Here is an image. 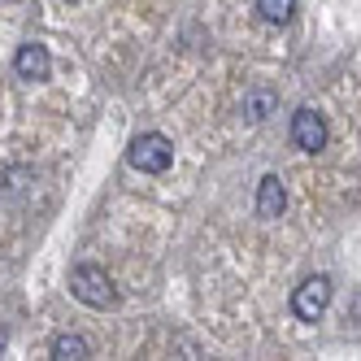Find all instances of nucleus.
I'll return each instance as SVG.
<instances>
[{"label":"nucleus","mask_w":361,"mask_h":361,"mask_svg":"<svg viewBox=\"0 0 361 361\" xmlns=\"http://www.w3.org/2000/svg\"><path fill=\"white\" fill-rule=\"evenodd\" d=\"M70 292H74V300H83V305H92V309H114V305H118L114 279L100 270V266H92V262H83V266L70 270Z\"/></svg>","instance_id":"f257e3e1"},{"label":"nucleus","mask_w":361,"mask_h":361,"mask_svg":"<svg viewBox=\"0 0 361 361\" xmlns=\"http://www.w3.org/2000/svg\"><path fill=\"white\" fill-rule=\"evenodd\" d=\"M126 161H131L140 174H166L170 161H174V144L161 131H144V135L131 140V148H126Z\"/></svg>","instance_id":"f03ea898"},{"label":"nucleus","mask_w":361,"mask_h":361,"mask_svg":"<svg viewBox=\"0 0 361 361\" xmlns=\"http://www.w3.org/2000/svg\"><path fill=\"white\" fill-rule=\"evenodd\" d=\"M326 305H331V279L326 274H314V279H305L300 288L292 292V314L300 322H318L326 314Z\"/></svg>","instance_id":"7ed1b4c3"},{"label":"nucleus","mask_w":361,"mask_h":361,"mask_svg":"<svg viewBox=\"0 0 361 361\" xmlns=\"http://www.w3.org/2000/svg\"><path fill=\"white\" fill-rule=\"evenodd\" d=\"M326 140H331V131H326V118H322L318 109L305 105V109L292 114V144H296L300 152H322Z\"/></svg>","instance_id":"20e7f679"},{"label":"nucleus","mask_w":361,"mask_h":361,"mask_svg":"<svg viewBox=\"0 0 361 361\" xmlns=\"http://www.w3.org/2000/svg\"><path fill=\"white\" fill-rule=\"evenodd\" d=\"M13 70H18V79L39 83V79H48V70H53V57H48V48L39 39H27L18 48V57H13Z\"/></svg>","instance_id":"39448f33"},{"label":"nucleus","mask_w":361,"mask_h":361,"mask_svg":"<svg viewBox=\"0 0 361 361\" xmlns=\"http://www.w3.org/2000/svg\"><path fill=\"white\" fill-rule=\"evenodd\" d=\"M283 209H288L283 178L279 174H266L262 183H257V214H262V218H283Z\"/></svg>","instance_id":"423d86ee"},{"label":"nucleus","mask_w":361,"mask_h":361,"mask_svg":"<svg viewBox=\"0 0 361 361\" xmlns=\"http://www.w3.org/2000/svg\"><path fill=\"white\" fill-rule=\"evenodd\" d=\"M274 109H279V96L266 92V87H257V92L244 96V118H248V122H266Z\"/></svg>","instance_id":"0eeeda50"},{"label":"nucleus","mask_w":361,"mask_h":361,"mask_svg":"<svg viewBox=\"0 0 361 361\" xmlns=\"http://www.w3.org/2000/svg\"><path fill=\"white\" fill-rule=\"evenodd\" d=\"M53 357H61V361H74V357H92V344L83 340V335L66 331V335H57V340H53Z\"/></svg>","instance_id":"6e6552de"},{"label":"nucleus","mask_w":361,"mask_h":361,"mask_svg":"<svg viewBox=\"0 0 361 361\" xmlns=\"http://www.w3.org/2000/svg\"><path fill=\"white\" fill-rule=\"evenodd\" d=\"M257 13H262V22H270V27H283V22H292L296 0H257Z\"/></svg>","instance_id":"1a4fd4ad"},{"label":"nucleus","mask_w":361,"mask_h":361,"mask_svg":"<svg viewBox=\"0 0 361 361\" xmlns=\"http://www.w3.org/2000/svg\"><path fill=\"white\" fill-rule=\"evenodd\" d=\"M0 348H5V331H0Z\"/></svg>","instance_id":"9d476101"},{"label":"nucleus","mask_w":361,"mask_h":361,"mask_svg":"<svg viewBox=\"0 0 361 361\" xmlns=\"http://www.w3.org/2000/svg\"><path fill=\"white\" fill-rule=\"evenodd\" d=\"M66 5H74V0H66Z\"/></svg>","instance_id":"9b49d317"}]
</instances>
